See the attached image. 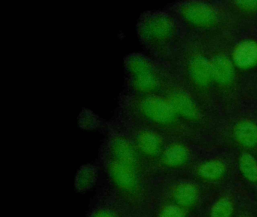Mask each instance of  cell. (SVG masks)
Wrapping results in <instances>:
<instances>
[{"label":"cell","mask_w":257,"mask_h":217,"mask_svg":"<svg viewBox=\"0 0 257 217\" xmlns=\"http://www.w3.org/2000/svg\"><path fill=\"white\" fill-rule=\"evenodd\" d=\"M107 186L132 212H147L150 167L141 156L112 158L100 155Z\"/></svg>","instance_id":"cell-1"},{"label":"cell","mask_w":257,"mask_h":217,"mask_svg":"<svg viewBox=\"0 0 257 217\" xmlns=\"http://www.w3.org/2000/svg\"><path fill=\"white\" fill-rule=\"evenodd\" d=\"M125 94L147 96L157 94L161 85L159 71L154 62L141 53H132L124 59Z\"/></svg>","instance_id":"cell-2"},{"label":"cell","mask_w":257,"mask_h":217,"mask_svg":"<svg viewBox=\"0 0 257 217\" xmlns=\"http://www.w3.org/2000/svg\"><path fill=\"white\" fill-rule=\"evenodd\" d=\"M141 44L152 53H159L168 45L175 32V26L168 14L150 11L141 14L137 24Z\"/></svg>","instance_id":"cell-3"},{"label":"cell","mask_w":257,"mask_h":217,"mask_svg":"<svg viewBox=\"0 0 257 217\" xmlns=\"http://www.w3.org/2000/svg\"><path fill=\"white\" fill-rule=\"evenodd\" d=\"M116 121L130 136L140 155L151 169L165 149L164 139L160 133L153 128L127 122L120 117Z\"/></svg>","instance_id":"cell-4"},{"label":"cell","mask_w":257,"mask_h":217,"mask_svg":"<svg viewBox=\"0 0 257 217\" xmlns=\"http://www.w3.org/2000/svg\"><path fill=\"white\" fill-rule=\"evenodd\" d=\"M129 211L106 185L96 196L87 217H127Z\"/></svg>","instance_id":"cell-5"},{"label":"cell","mask_w":257,"mask_h":217,"mask_svg":"<svg viewBox=\"0 0 257 217\" xmlns=\"http://www.w3.org/2000/svg\"><path fill=\"white\" fill-rule=\"evenodd\" d=\"M183 18L194 25L210 27L217 21V15L210 5L199 2L186 3L181 6Z\"/></svg>","instance_id":"cell-6"},{"label":"cell","mask_w":257,"mask_h":217,"mask_svg":"<svg viewBox=\"0 0 257 217\" xmlns=\"http://www.w3.org/2000/svg\"><path fill=\"white\" fill-rule=\"evenodd\" d=\"M199 188L192 182H179L172 185L168 191L169 202L183 209L192 207L199 199Z\"/></svg>","instance_id":"cell-7"},{"label":"cell","mask_w":257,"mask_h":217,"mask_svg":"<svg viewBox=\"0 0 257 217\" xmlns=\"http://www.w3.org/2000/svg\"><path fill=\"white\" fill-rule=\"evenodd\" d=\"M189 158L187 148L180 143H172L164 149L157 162L165 169H177L184 165Z\"/></svg>","instance_id":"cell-8"},{"label":"cell","mask_w":257,"mask_h":217,"mask_svg":"<svg viewBox=\"0 0 257 217\" xmlns=\"http://www.w3.org/2000/svg\"><path fill=\"white\" fill-rule=\"evenodd\" d=\"M167 99L171 102L177 114L192 120L198 119L199 116L198 108L192 98L185 92L180 90L172 91Z\"/></svg>","instance_id":"cell-9"},{"label":"cell","mask_w":257,"mask_h":217,"mask_svg":"<svg viewBox=\"0 0 257 217\" xmlns=\"http://www.w3.org/2000/svg\"><path fill=\"white\" fill-rule=\"evenodd\" d=\"M233 61L236 66L247 69L257 63V42L245 40L236 45L233 51Z\"/></svg>","instance_id":"cell-10"},{"label":"cell","mask_w":257,"mask_h":217,"mask_svg":"<svg viewBox=\"0 0 257 217\" xmlns=\"http://www.w3.org/2000/svg\"><path fill=\"white\" fill-rule=\"evenodd\" d=\"M99 179V168L93 164L82 165L78 170L75 178V189L79 194H84L94 188Z\"/></svg>","instance_id":"cell-11"},{"label":"cell","mask_w":257,"mask_h":217,"mask_svg":"<svg viewBox=\"0 0 257 217\" xmlns=\"http://www.w3.org/2000/svg\"><path fill=\"white\" fill-rule=\"evenodd\" d=\"M189 71L194 82L200 86L207 85L213 78L210 62L203 56H195L191 60Z\"/></svg>","instance_id":"cell-12"},{"label":"cell","mask_w":257,"mask_h":217,"mask_svg":"<svg viewBox=\"0 0 257 217\" xmlns=\"http://www.w3.org/2000/svg\"><path fill=\"white\" fill-rule=\"evenodd\" d=\"M212 76L220 84H228L232 81L234 69L232 62L223 55L216 56L210 61Z\"/></svg>","instance_id":"cell-13"},{"label":"cell","mask_w":257,"mask_h":217,"mask_svg":"<svg viewBox=\"0 0 257 217\" xmlns=\"http://www.w3.org/2000/svg\"><path fill=\"white\" fill-rule=\"evenodd\" d=\"M234 137L237 143L245 148L255 147L257 145V125L251 121L243 120L234 128Z\"/></svg>","instance_id":"cell-14"},{"label":"cell","mask_w":257,"mask_h":217,"mask_svg":"<svg viewBox=\"0 0 257 217\" xmlns=\"http://www.w3.org/2000/svg\"><path fill=\"white\" fill-rule=\"evenodd\" d=\"M226 167L223 161L213 159L203 163L198 168V174L201 179L209 182H216L223 177Z\"/></svg>","instance_id":"cell-15"},{"label":"cell","mask_w":257,"mask_h":217,"mask_svg":"<svg viewBox=\"0 0 257 217\" xmlns=\"http://www.w3.org/2000/svg\"><path fill=\"white\" fill-rule=\"evenodd\" d=\"M239 169L243 177L251 183L257 182V161L251 154L244 152L239 159Z\"/></svg>","instance_id":"cell-16"},{"label":"cell","mask_w":257,"mask_h":217,"mask_svg":"<svg viewBox=\"0 0 257 217\" xmlns=\"http://www.w3.org/2000/svg\"><path fill=\"white\" fill-rule=\"evenodd\" d=\"M234 212V203L231 197L224 196L218 199L210 209V217H232Z\"/></svg>","instance_id":"cell-17"},{"label":"cell","mask_w":257,"mask_h":217,"mask_svg":"<svg viewBox=\"0 0 257 217\" xmlns=\"http://www.w3.org/2000/svg\"><path fill=\"white\" fill-rule=\"evenodd\" d=\"M185 210L171 202H165L156 208L153 217H186Z\"/></svg>","instance_id":"cell-18"},{"label":"cell","mask_w":257,"mask_h":217,"mask_svg":"<svg viewBox=\"0 0 257 217\" xmlns=\"http://www.w3.org/2000/svg\"><path fill=\"white\" fill-rule=\"evenodd\" d=\"M79 125L84 128H98V127L104 126V122H102L101 119L96 116L91 111L84 108L81 113L80 116L79 118Z\"/></svg>","instance_id":"cell-19"},{"label":"cell","mask_w":257,"mask_h":217,"mask_svg":"<svg viewBox=\"0 0 257 217\" xmlns=\"http://www.w3.org/2000/svg\"><path fill=\"white\" fill-rule=\"evenodd\" d=\"M235 3L243 9H252L257 8V1H238Z\"/></svg>","instance_id":"cell-20"},{"label":"cell","mask_w":257,"mask_h":217,"mask_svg":"<svg viewBox=\"0 0 257 217\" xmlns=\"http://www.w3.org/2000/svg\"><path fill=\"white\" fill-rule=\"evenodd\" d=\"M127 217H149L147 216V212H137L129 211Z\"/></svg>","instance_id":"cell-21"}]
</instances>
